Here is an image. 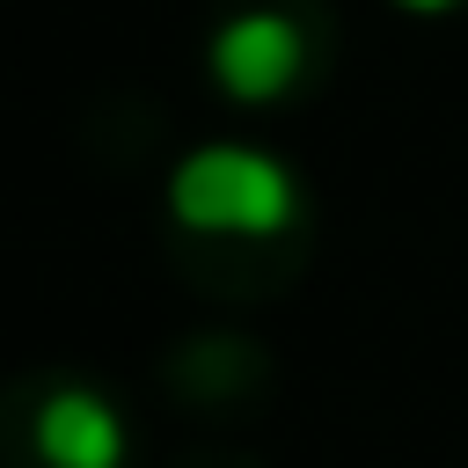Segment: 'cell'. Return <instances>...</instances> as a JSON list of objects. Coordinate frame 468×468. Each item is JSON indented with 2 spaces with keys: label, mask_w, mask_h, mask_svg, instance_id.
Here are the masks:
<instances>
[{
  "label": "cell",
  "mask_w": 468,
  "mask_h": 468,
  "mask_svg": "<svg viewBox=\"0 0 468 468\" xmlns=\"http://www.w3.org/2000/svg\"><path fill=\"white\" fill-rule=\"evenodd\" d=\"M168 212L190 234H278L292 219V176L256 146H197L168 176Z\"/></svg>",
  "instance_id": "cell-1"
},
{
  "label": "cell",
  "mask_w": 468,
  "mask_h": 468,
  "mask_svg": "<svg viewBox=\"0 0 468 468\" xmlns=\"http://www.w3.org/2000/svg\"><path fill=\"white\" fill-rule=\"evenodd\" d=\"M205 66H212L219 95H234V102H278L300 73V29L278 7H241L212 29Z\"/></svg>",
  "instance_id": "cell-2"
},
{
  "label": "cell",
  "mask_w": 468,
  "mask_h": 468,
  "mask_svg": "<svg viewBox=\"0 0 468 468\" xmlns=\"http://www.w3.org/2000/svg\"><path fill=\"white\" fill-rule=\"evenodd\" d=\"M37 453L44 468H124V424L95 388H58L37 410Z\"/></svg>",
  "instance_id": "cell-3"
},
{
  "label": "cell",
  "mask_w": 468,
  "mask_h": 468,
  "mask_svg": "<svg viewBox=\"0 0 468 468\" xmlns=\"http://www.w3.org/2000/svg\"><path fill=\"white\" fill-rule=\"evenodd\" d=\"M395 7H410V15H446V7H461V0H395Z\"/></svg>",
  "instance_id": "cell-4"
}]
</instances>
